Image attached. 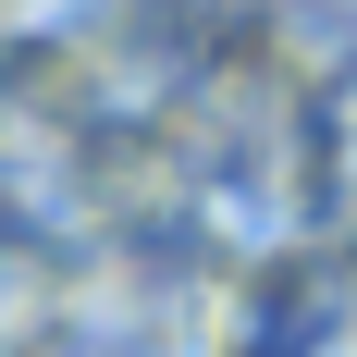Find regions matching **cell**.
I'll use <instances>...</instances> for the list:
<instances>
[]
</instances>
